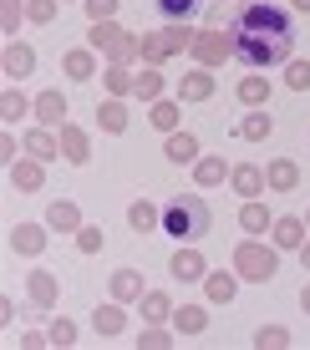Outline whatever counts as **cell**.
<instances>
[{
  "label": "cell",
  "instance_id": "obj_1",
  "mask_svg": "<svg viewBox=\"0 0 310 350\" xmlns=\"http://www.w3.org/2000/svg\"><path fill=\"white\" fill-rule=\"evenodd\" d=\"M229 41L244 71H275L295 62V10L280 0H249L229 21Z\"/></svg>",
  "mask_w": 310,
  "mask_h": 350
},
{
  "label": "cell",
  "instance_id": "obj_2",
  "mask_svg": "<svg viewBox=\"0 0 310 350\" xmlns=\"http://www.w3.org/2000/svg\"><path fill=\"white\" fill-rule=\"evenodd\" d=\"M214 228V213L209 203L198 198V193H178V198L163 203V234L173 239V244H198Z\"/></svg>",
  "mask_w": 310,
  "mask_h": 350
},
{
  "label": "cell",
  "instance_id": "obj_3",
  "mask_svg": "<svg viewBox=\"0 0 310 350\" xmlns=\"http://www.w3.org/2000/svg\"><path fill=\"white\" fill-rule=\"evenodd\" d=\"M194 26L188 21H163L158 31H148L142 36V66H163L168 56H183V51H194Z\"/></svg>",
  "mask_w": 310,
  "mask_h": 350
},
{
  "label": "cell",
  "instance_id": "obj_4",
  "mask_svg": "<svg viewBox=\"0 0 310 350\" xmlns=\"http://www.w3.org/2000/svg\"><path fill=\"white\" fill-rule=\"evenodd\" d=\"M234 274L249 284H270L280 274V249L275 244H259L255 234L244 239V244H234Z\"/></svg>",
  "mask_w": 310,
  "mask_h": 350
},
{
  "label": "cell",
  "instance_id": "obj_5",
  "mask_svg": "<svg viewBox=\"0 0 310 350\" xmlns=\"http://www.w3.org/2000/svg\"><path fill=\"white\" fill-rule=\"evenodd\" d=\"M194 62L198 66H224V62H234V41H229V31L224 26H209V31H198L194 36Z\"/></svg>",
  "mask_w": 310,
  "mask_h": 350
},
{
  "label": "cell",
  "instance_id": "obj_6",
  "mask_svg": "<svg viewBox=\"0 0 310 350\" xmlns=\"http://www.w3.org/2000/svg\"><path fill=\"white\" fill-rule=\"evenodd\" d=\"M107 289H112L117 305H138V299L148 295V274H142V269H127V264H122V269H112Z\"/></svg>",
  "mask_w": 310,
  "mask_h": 350
},
{
  "label": "cell",
  "instance_id": "obj_7",
  "mask_svg": "<svg viewBox=\"0 0 310 350\" xmlns=\"http://www.w3.org/2000/svg\"><path fill=\"white\" fill-rule=\"evenodd\" d=\"M0 71H5V81H26L36 71V51L26 41H5V51H0Z\"/></svg>",
  "mask_w": 310,
  "mask_h": 350
},
{
  "label": "cell",
  "instance_id": "obj_8",
  "mask_svg": "<svg viewBox=\"0 0 310 350\" xmlns=\"http://www.w3.org/2000/svg\"><path fill=\"white\" fill-rule=\"evenodd\" d=\"M56 132H62V163L87 167V163H92V137H87V132H81L77 122H62Z\"/></svg>",
  "mask_w": 310,
  "mask_h": 350
},
{
  "label": "cell",
  "instance_id": "obj_9",
  "mask_svg": "<svg viewBox=\"0 0 310 350\" xmlns=\"http://www.w3.org/2000/svg\"><path fill=\"white\" fill-rule=\"evenodd\" d=\"M66 117H71V102L62 96V87H46L41 96H36V122L41 127H62Z\"/></svg>",
  "mask_w": 310,
  "mask_h": 350
},
{
  "label": "cell",
  "instance_id": "obj_10",
  "mask_svg": "<svg viewBox=\"0 0 310 350\" xmlns=\"http://www.w3.org/2000/svg\"><path fill=\"white\" fill-rule=\"evenodd\" d=\"M21 142H26V158H41V163L62 158V132H56V127H31Z\"/></svg>",
  "mask_w": 310,
  "mask_h": 350
},
{
  "label": "cell",
  "instance_id": "obj_11",
  "mask_svg": "<svg viewBox=\"0 0 310 350\" xmlns=\"http://www.w3.org/2000/svg\"><path fill=\"white\" fill-rule=\"evenodd\" d=\"M214 92H219V81H214V71H209V66L183 71V81H178V102H209Z\"/></svg>",
  "mask_w": 310,
  "mask_h": 350
},
{
  "label": "cell",
  "instance_id": "obj_12",
  "mask_svg": "<svg viewBox=\"0 0 310 350\" xmlns=\"http://www.w3.org/2000/svg\"><path fill=\"white\" fill-rule=\"evenodd\" d=\"M229 188L240 193V198H259V193L270 188L265 183V167H259V163H234L229 167Z\"/></svg>",
  "mask_w": 310,
  "mask_h": 350
},
{
  "label": "cell",
  "instance_id": "obj_13",
  "mask_svg": "<svg viewBox=\"0 0 310 350\" xmlns=\"http://www.w3.org/2000/svg\"><path fill=\"white\" fill-rule=\"evenodd\" d=\"M46 234H51L46 224H16V228H10V254H26V259H36V254L46 249Z\"/></svg>",
  "mask_w": 310,
  "mask_h": 350
},
{
  "label": "cell",
  "instance_id": "obj_14",
  "mask_svg": "<svg viewBox=\"0 0 310 350\" xmlns=\"http://www.w3.org/2000/svg\"><path fill=\"white\" fill-rule=\"evenodd\" d=\"M5 178H10V188H21V193H36V188H46V163L41 158H26V163H10L5 167Z\"/></svg>",
  "mask_w": 310,
  "mask_h": 350
},
{
  "label": "cell",
  "instance_id": "obj_15",
  "mask_svg": "<svg viewBox=\"0 0 310 350\" xmlns=\"http://www.w3.org/2000/svg\"><path fill=\"white\" fill-rule=\"evenodd\" d=\"M270 132H275L270 107H249V117H240V122H234V137H240V142H265Z\"/></svg>",
  "mask_w": 310,
  "mask_h": 350
},
{
  "label": "cell",
  "instance_id": "obj_16",
  "mask_svg": "<svg viewBox=\"0 0 310 350\" xmlns=\"http://www.w3.org/2000/svg\"><path fill=\"white\" fill-rule=\"evenodd\" d=\"M168 274H173L178 284H194V280H204V274H209V264H204V254H198V249L183 244V249L168 259Z\"/></svg>",
  "mask_w": 310,
  "mask_h": 350
},
{
  "label": "cell",
  "instance_id": "obj_17",
  "mask_svg": "<svg viewBox=\"0 0 310 350\" xmlns=\"http://www.w3.org/2000/svg\"><path fill=\"white\" fill-rule=\"evenodd\" d=\"M265 183H270V193H295V188H300V163H295V158L265 163Z\"/></svg>",
  "mask_w": 310,
  "mask_h": 350
},
{
  "label": "cell",
  "instance_id": "obj_18",
  "mask_svg": "<svg viewBox=\"0 0 310 350\" xmlns=\"http://www.w3.org/2000/svg\"><path fill=\"white\" fill-rule=\"evenodd\" d=\"M204 295H209V305H229V299L240 295V274L234 269H209L204 274Z\"/></svg>",
  "mask_w": 310,
  "mask_h": 350
},
{
  "label": "cell",
  "instance_id": "obj_19",
  "mask_svg": "<svg viewBox=\"0 0 310 350\" xmlns=\"http://www.w3.org/2000/svg\"><path fill=\"white\" fill-rule=\"evenodd\" d=\"M46 228H56V234H77V228H81V203L77 198H56L51 208H46Z\"/></svg>",
  "mask_w": 310,
  "mask_h": 350
},
{
  "label": "cell",
  "instance_id": "obj_20",
  "mask_svg": "<svg viewBox=\"0 0 310 350\" xmlns=\"http://www.w3.org/2000/svg\"><path fill=\"white\" fill-rule=\"evenodd\" d=\"M92 330H97L102 340H117V335L127 330V310L117 305V299H112V305H97V310H92Z\"/></svg>",
  "mask_w": 310,
  "mask_h": 350
},
{
  "label": "cell",
  "instance_id": "obj_21",
  "mask_svg": "<svg viewBox=\"0 0 310 350\" xmlns=\"http://www.w3.org/2000/svg\"><path fill=\"white\" fill-rule=\"evenodd\" d=\"M305 219H295V213H285V219H275V224H270V244H275V249H300L305 244Z\"/></svg>",
  "mask_w": 310,
  "mask_h": 350
},
{
  "label": "cell",
  "instance_id": "obj_22",
  "mask_svg": "<svg viewBox=\"0 0 310 350\" xmlns=\"http://www.w3.org/2000/svg\"><path fill=\"white\" fill-rule=\"evenodd\" d=\"M163 158H168V163H198L204 148H198L194 132H168V137H163Z\"/></svg>",
  "mask_w": 310,
  "mask_h": 350
},
{
  "label": "cell",
  "instance_id": "obj_23",
  "mask_svg": "<svg viewBox=\"0 0 310 350\" xmlns=\"http://www.w3.org/2000/svg\"><path fill=\"white\" fill-rule=\"evenodd\" d=\"M62 71L71 81H92L97 77V51H92V46H71V51L62 56Z\"/></svg>",
  "mask_w": 310,
  "mask_h": 350
},
{
  "label": "cell",
  "instance_id": "obj_24",
  "mask_svg": "<svg viewBox=\"0 0 310 350\" xmlns=\"http://www.w3.org/2000/svg\"><path fill=\"white\" fill-rule=\"evenodd\" d=\"M127 224H133V234H163V208L158 203H148V198H138L133 208H127Z\"/></svg>",
  "mask_w": 310,
  "mask_h": 350
},
{
  "label": "cell",
  "instance_id": "obj_25",
  "mask_svg": "<svg viewBox=\"0 0 310 350\" xmlns=\"http://www.w3.org/2000/svg\"><path fill=\"white\" fill-rule=\"evenodd\" d=\"M26 295H31V305H36V310H51L56 299H62V284H56V274L36 269L31 280H26Z\"/></svg>",
  "mask_w": 310,
  "mask_h": 350
},
{
  "label": "cell",
  "instance_id": "obj_26",
  "mask_svg": "<svg viewBox=\"0 0 310 350\" xmlns=\"http://www.w3.org/2000/svg\"><path fill=\"white\" fill-rule=\"evenodd\" d=\"M122 26H117V21H92V31H87V46H92V51H97V56H112L117 51V46H122Z\"/></svg>",
  "mask_w": 310,
  "mask_h": 350
},
{
  "label": "cell",
  "instance_id": "obj_27",
  "mask_svg": "<svg viewBox=\"0 0 310 350\" xmlns=\"http://www.w3.org/2000/svg\"><path fill=\"white\" fill-rule=\"evenodd\" d=\"M97 122H102L107 137H122L127 122H133V117H127V102H122V96H107V102L97 107Z\"/></svg>",
  "mask_w": 310,
  "mask_h": 350
},
{
  "label": "cell",
  "instance_id": "obj_28",
  "mask_svg": "<svg viewBox=\"0 0 310 350\" xmlns=\"http://www.w3.org/2000/svg\"><path fill=\"white\" fill-rule=\"evenodd\" d=\"M270 92H275V81H265V71H244V81H240L244 107H270Z\"/></svg>",
  "mask_w": 310,
  "mask_h": 350
},
{
  "label": "cell",
  "instance_id": "obj_29",
  "mask_svg": "<svg viewBox=\"0 0 310 350\" xmlns=\"http://www.w3.org/2000/svg\"><path fill=\"white\" fill-rule=\"evenodd\" d=\"M133 96L138 102H163V71L158 66H142V71H133Z\"/></svg>",
  "mask_w": 310,
  "mask_h": 350
},
{
  "label": "cell",
  "instance_id": "obj_30",
  "mask_svg": "<svg viewBox=\"0 0 310 350\" xmlns=\"http://www.w3.org/2000/svg\"><path fill=\"white\" fill-rule=\"evenodd\" d=\"M138 305H142V325H168L173 320V299L163 295V289H148Z\"/></svg>",
  "mask_w": 310,
  "mask_h": 350
},
{
  "label": "cell",
  "instance_id": "obj_31",
  "mask_svg": "<svg viewBox=\"0 0 310 350\" xmlns=\"http://www.w3.org/2000/svg\"><path fill=\"white\" fill-rule=\"evenodd\" d=\"M178 117H183V102H178V96H173V102L163 96V102H153V107H148V122L158 127L163 137H168V132H178Z\"/></svg>",
  "mask_w": 310,
  "mask_h": 350
},
{
  "label": "cell",
  "instance_id": "obj_32",
  "mask_svg": "<svg viewBox=\"0 0 310 350\" xmlns=\"http://www.w3.org/2000/svg\"><path fill=\"white\" fill-rule=\"evenodd\" d=\"M270 224H275L270 203H259V198H244V208H240V228H244V234H265Z\"/></svg>",
  "mask_w": 310,
  "mask_h": 350
},
{
  "label": "cell",
  "instance_id": "obj_33",
  "mask_svg": "<svg viewBox=\"0 0 310 350\" xmlns=\"http://www.w3.org/2000/svg\"><path fill=\"white\" fill-rule=\"evenodd\" d=\"M224 178H229V163H224L219 152H204V158L194 163V183L198 188H214V183H224Z\"/></svg>",
  "mask_w": 310,
  "mask_h": 350
},
{
  "label": "cell",
  "instance_id": "obj_34",
  "mask_svg": "<svg viewBox=\"0 0 310 350\" xmlns=\"http://www.w3.org/2000/svg\"><path fill=\"white\" fill-rule=\"evenodd\" d=\"M173 330L178 335H204V325H209V315H204V305H173Z\"/></svg>",
  "mask_w": 310,
  "mask_h": 350
},
{
  "label": "cell",
  "instance_id": "obj_35",
  "mask_svg": "<svg viewBox=\"0 0 310 350\" xmlns=\"http://www.w3.org/2000/svg\"><path fill=\"white\" fill-rule=\"evenodd\" d=\"M26 112H36V102H26L21 87H5V92H0V122H21Z\"/></svg>",
  "mask_w": 310,
  "mask_h": 350
},
{
  "label": "cell",
  "instance_id": "obj_36",
  "mask_svg": "<svg viewBox=\"0 0 310 350\" xmlns=\"http://www.w3.org/2000/svg\"><path fill=\"white\" fill-rule=\"evenodd\" d=\"M102 87H107V96H133V71L107 62V71H102Z\"/></svg>",
  "mask_w": 310,
  "mask_h": 350
},
{
  "label": "cell",
  "instance_id": "obj_37",
  "mask_svg": "<svg viewBox=\"0 0 310 350\" xmlns=\"http://www.w3.org/2000/svg\"><path fill=\"white\" fill-rule=\"evenodd\" d=\"M77 249H81V254H102V249H107V228L102 224H81L77 228Z\"/></svg>",
  "mask_w": 310,
  "mask_h": 350
},
{
  "label": "cell",
  "instance_id": "obj_38",
  "mask_svg": "<svg viewBox=\"0 0 310 350\" xmlns=\"http://www.w3.org/2000/svg\"><path fill=\"white\" fill-rule=\"evenodd\" d=\"M178 340V330H168V325H148V330L138 335V350H168Z\"/></svg>",
  "mask_w": 310,
  "mask_h": 350
},
{
  "label": "cell",
  "instance_id": "obj_39",
  "mask_svg": "<svg viewBox=\"0 0 310 350\" xmlns=\"http://www.w3.org/2000/svg\"><path fill=\"white\" fill-rule=\"evenodd\" d=\"M290 345V330L285 325H259L255 330V350H285Z\"/></svg>",
  "mask_w": 310,
  "mask_h": 350
},
{
  "label": "cell",
  "instance_id": "obj_40",
  "mask_svg": "<svg viewBox=\"0 0 310 350\" xmlns=\"http://www.w3.org/2000/svg\"><path fill=\"white\" fill-rule=\"evenodd\" d=\"M21 16H26V0H0V31L5 36L21 31Z\"/></svg>",
  "mask_w": 310,
  "mask_h": 350
},
{
  "label": "cell",
  "instance_id": "obj_41",
  "mask_svg": "<svg viewBox=\"0 0 310 350\" xmlns=\"http://www.w3.org/2000/svg\"><path fill=\"white\" fill-rule=\"evenodd\" d=\"M285 87L290 92H310V62H285Z\"/></svg>",
  "mask_w": 310,
  "mask_h": 350
},
{
  "label": "cell",
  "instance_id": "obj_42",
  "mask_svg": "<svg viewBox=\"0 0 310 350\" xmlns=\"http://www.w3.org/2000/svg\"><path fill=\"white\" fill-rule=\"evenodd\" d=\"M198 5H204V0H158L163 21H188V16H194Z\"/></svg>",
  "mask_w": 310,
  "mask_h": 350
},
{
  "label": "cell",
  "instance_id": "obj_43",
  "mask_svg": "<svg viewBox=\"0 0 310 350\" xmlns=\"http://www.w3.org/2000/svg\"><path fill=\"white\" fill-rule=\"evenodd\" d=\"M46 335H51V345H56V350L77 345V325H71L66 315H62V320H51V330H46Z\"/></svg>",
  "mask_w": 310,
  "mask_h": 350
},
{
  "label": "cell",
  "instance_id": "obj_44",
  "mask_svg": "<svg viewBox=\"0 0 310 350\" xmlns=\"http://www.w3.org/2000/svg\"><path fill=\"white\" fill-rule=\"evenodd\" d=\"M81 5H87V21H117L122 0H81Z\"/></svg>",
  "mask_w": 310,
  "mask_h": 350
},
{
  "label": "cell",
  "instance_id": "obj_45",
  "mask_svg": "<svg viewBox=\"0 0 310 350\" xmlns=\"http://www.w3.org/2000/svg\"><path fill=\"white\" fill-rule=\"evenodd\" d=\"M26 21H36V26L56 21V0H26Z\"/></svg>",
  "mask_w": 310,
  "mask_h": 350
},
{
  "label": "cell",
  "instance_id": "obj_46",
  "mask_svg": "<svg viewBox=\"0 0 310 350\" xmlns=\"http://www.w3.org/2000/svg\"><path fill=\"white\" fill-rule=\"evenodd\" d=\"M21 148H26V142H16V132H5V137H0V158H5V167L21 158Z\"/></svg>",
  "mask_w": 310,
  "mask_h": 350
},
{
  "label": "cell",
  "instance_id": "obj_47",
  "mask_svg": "<svg viewBox=\"0 0 310 350\" xmlns=\"http://www.w3.org/2000/svg\"><path fill=\"white\" fill-rule=\"evenodd\" d=\"M21 345H26V350H41V345H51V335H41V330H26V335H21Z\"/></svg>",
  "mask_w": 310,
  "mask_h": 350
},
{
  "label": "cell",
  "instance_id": "obj_48",
  "mask_svg": "<svg viewBox=\"0 0 310 350\" xmlns=\"http://www.w3.org/2000/svg\"><path fill=\"white\" fill-rule=\"evenodd\" d=\"M300 310L310 315V280H305V289H300Z\"/></svg>",
  "mask_w": 310,
  "mask_h": 350
},
{
  "label": "cell",
  "instance_id": "obj_49",
  "mask_svg": "<svg viewBox=\"0 0 310 350\" xmlns=\"http://www.w3.org/2000/svg\"><path fill=\"white\" fill-rule=\"evenodd\" d=\"M300 264H305V274H310V239L300 244Z\"/></svg>",
  "mask_w": 310,
  "mask_h": 350
},
{
  "label": "cell",
  "instance_id": "obj_50",
  "mask_svg": "<svg viewBox=\"0 0 310 350\" xmlns=\"http://www.w3.org/2000/svg\"><path fill=\"white\" fill-rule=\"evenodd\" d=\"M290 10H300V16H310V0H290Z\"/></svg>",
  "mask_w": 310,
  "mask_h": 350
},
{
  "label": "cell",
  "instance_id": "obj_51",
  "mask_svg": "<svg viewBox=\"0 0 310 350\" xmlns=\"http://www.w3.org/2000/svg\"><path fill=\"white\" fill-rule=\"evenodd\" d=\"M305 224H310V208H305Z\"/></svg>",
  "mask_w": 310,
  "mask_h": 350
}]
</instances>
